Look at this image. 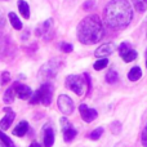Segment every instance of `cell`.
<instances>
[{"label":"cell","mask_w":147,"mask_h":147,"mask_svg":"<svg viewBox=\"0 0 147 147\" xmlns=\"http://www.w3.org/2000/svg\"><path fill=\"white\" fill-rule=\"evenodd\" d=\"M105 22L111 28H124L130 23L133 12L127 0H111L105 8Z\"/></svg>","instance_id":"obj_1"},{"label":"cell","mask_w":147,"mask_h":147,"mask_svg":"<svg viewBox=\"0 0 147 147\" xmlns=\"http://www.w3.org/2000/svg\"><path fill=\"white\" fill-rule=\"evenodd\" d=\"M105 35L102 22L97 16H88L78 26V39L85 45L98 43Z\"/></svg>","instance_id":"obj_2"},{"label":"cell","mask_w":147,"mask_h":147,"mask_svg":"<svg viewBox=\"0 0 147 147\" xmlns=\"http://www.w3.org/2000/svg\"><path fill=\"white\" fill-rule=\"evenodd\" d=\"M86 84L89 85V75L84 74V75H69L66 78V86L71 89L75 94L78 96H83L85 92Z\"/></svg>","instance_id":"obj_3"},{"label":"cell","mask_w":147,"mask_h":147,"mask_svg":"<svg viewBox=\"0 0 147 147\" xmlns=\"http://www.w3.org/2000/svg\"><path fill=\"white\" fill-rule=\"evenodd\" d=\"M52 97H53V86L51 84L45 83L31 96L30 103L36 105L39 102H41L44 106H49L52 102Z\"/></svg>","instance_id":"obj_4"},{"label":"cell","mask_w":147,"mask_h":147,"mask_svg":"<svg viewBox=\"0 0 147 147\" xmlns=\"http://www.w3.org/2000/svg\"><path fill=\"white\" fill-rule=\"evenodd\" d=\"M61 69V62L59 59H52V61L47 62L39 71V78L43 81H48L53 79L54 76L58 74V70Z\"/></svg>","instance_id":"obj_5"},{"label":"cell","mask_w":147,"mask_h":147,"mask_svg":"<svg viewBox=\"0 0 147 147\" xmlns=\"http://www.w3.org/2000/svg\"><path fill=\"white\" fill-rule=\"evenodd\" d=\"M57 103H58V109L63 115H71L74 112V102L66 94H61L57 99Z\"/></svg>","instance_id":"obj_6"},{"label":"cell","mask_w":147,"mask_h":147,"mask_svg":"<svg viewBox=\"0 0 147 147\" xmlns=\"http://www.w3.org/2000/svg\"><path fill=\"white\" fill-rule=\"evenodd\" d=\"M116 51V45L114 43H107V44H103L101 45L96 52H94V56L97 58H107L109 56H111L114 52Z\"/></svg>","instance_id":"obj_7"},{"label":"cell","mask_w":147,"mask_h":147,"mask_svg":"<svg viewBox=\"0 0 147 147\" xmlns=\"http://www.w3.org/2000/svg\"><path fill=\"white\" fill-rule=\"evenodd\" d=\"M79 111H80L81 119H83L85 123L93 121V120L97 117V115H98L96 110H94V109H89L86 105H80V107H79Z\"/></svg>","instance_id":"obj_8"},{"label":"cell","mask_w":147,"mask_h":147,"mask_svg":"<svg viewBox=\"0 0 147 147\" xmlns=\"http://www.w3.org/2000/svg\"><path fill=\"white\" fill-rule=\"evenodd\" d=\"M4 112H5V116L0 120V129L1 130H7L9 129V127L12 125L13 120H14L16 115L13 112V110L10 109H4Z\"/></svg>","instance_id":"obj_9"},{"label":"cell","mask_w":147,"mask_h":147,"mask_svg":"<svg viewBox=\"0 0 147 147\" xmlns=\"http://www.w3.org/2000/svg\"><path fill=\"white\" fill-rule=\"evenodd\" d=\"M14 86V92L21 99H28L32 96V90L30 89V86L25 85V84H16Z\"/></svg>","instance_id":"obj_10"},{"label":"cell","mask_w":147,"mask_h":147,"mask_svg":"<svg viewBox=\"0 0 147 147\" xmlns=\"http://www.w3.org/2000/svg\"><path fill=\"white\" fill-rule=\"evenodd\" d=\"M43 142L45 147H52L54 143V130L51 125H45L43 129Z\"/></svg>","instance_id":"obj_11"},{"label":"cell","mask_w":147,"mask_h":147,"mask_svg":"<svg viewBox=\"0 0 147 147\" xmlns=\"http://www.w3.org/2000/svg\"><path fill=\"white\" fill-rule=\"evenodd\" d=\"M27 130H28L27 121H21L20 124H18L17 127L14 128V130H13V134H14L16 137H23V136L27 133Z\"/></svg>","instance_id":"obj_12"},{"label":"cell","mask_w":147,"mask_h":147,"mask_svg":"<svg viewBox=\"0 0 147 147\" xmlns=\"http://www.w3.org/2000/svg\"><path fill=\"white\" fill-rule=\"evenodd\" d=\"M141 78H142V70L138 66L132 67L129 74H128V79H129L130 81H137L138 79H141Z\"/></svg>","instance_id":"obj_13"},{"label":"cell","mask_w":147,"mask_h":147,"mask_svg":"<svg viewBox=\"0 0 147 147\" xmlns=\"http://www.w3.org/2000/svg\"><path fill=\"white\" fill-rule=\"evenodd\" d=\"M119 54L125 62H132V61H134V59L137 58V52H136L133 48L129 49V51L123 52V53H119Z\"/></svg>","instance_id":"obj_14"},{"label":"cell","mask_w":147,"mask_h":147,"mask_svg":"<svg viewBox=\"0 0 147 147\" xmlns=\"http://www.w3.org/2000/svg\"><path fill=\"white\" fill-rule=\"evenodd\" d=\"M18 9H20V13L25 18H30V7H28V4L26 1L20 0L18 1Z\"/></svg>","instance_id":"obj_15"},{"label":"cell","mask_w":147,"mask_h":147,"mask_svg":"<svg viewBox=\"0 0 147 147\" xmlns=\"http://www.w3.org/2000/svg\"><path fill=\"white\" fill-rule=\"evenodd\" d=\"M76 134H78V133H76V130L74 129L72 127L63 129V140L66 141V142H71L74 138L76 137Z\"/></svg>","instance_id":"obj_16"},{"label":"cell","mask_w":147,"mask_h":147,"mask_svg":"<svg viewBox=\"0 0 147 147\" xmlns=\"http://www.w3.org/2000/svg\"><path fill=\"white\" fill-rule=\"evenodd\" d=\"M14 86H12V88L7 89L4 93V97H3V99H4V102L7 105H10L13 101H14Z\"/></svg>","instance_id":"obj_17"},{"label":"cell","mask_w":147,"mask_h":147,"mask_svg":"<svg viewBox=\"0 0 147 147\" xmlns=\"http://www.w3.org/2000/svg\"><path fill=\"white\" fill-rule=\"evenodd\" d=\"M9 21H10L12 26L16 28V30H21V28H22V22L20 21V18L17 17L16 13H13V12L9 13Z\"/></svg>","instance_id":"obj_18"},{"label":"cell","mask_w":147,"mask_h":147,"mask_svg":"<svg viewBox=\"0 0 147 147\" xmlns=\"http://www.w3.org/2000/svg\"><path fill=\"white\" fill-rule=\"evenodd\" d=\"M117 80H119V75H117V72L115 71V70H110L106 75V81L109 84H115Z\"/></svg>","instance_id":"obj_19"},{"label":"cell","mask_w":147,"mask_h":147,"mask_svg":"<svg viewBox=\"0 0 147 147\" xmlns=\"http://www.w3.org/2000/svg\"><path fill=\"white\" fill-rule=\"evenodd\" d=\"M133 4H134L136 9L141 13H143L147 9V0H133Z\"/></svg>","instance_id":"obj_20"},{"label":"cell","mask_w":147,"mask_h":147,"mask_svg":"<svg viewBox=\"0 0 147 147\" xmlns=\"http://www.w3.org/2000/svg\"><path fill=\"white\" fill-rule=\"evenodd\" d=\"M0 141H1V143L5 147H14V143L12 142V140H10L7 134H4L1 129H0Z\"/></svg>","instance_id":"obj_21"},{"label":"cell","mask_w":147,"mask_h":147,"mask_svg":"<svg viewBox=\"0 0 147 147\" xmlns=\"http://www.w3.org/2000/svg\"><path fill=\"white\" fill-rule=\"evenodd\" d=\"M109 65V61H107V58H102V59H98V61L96 62V63L93 65L94 70H97V71H99V70H103L105 67Z\"/></svg>","instance_id":"obj_22"},{"label":"cell","mask_w":147,"mask_h":147,"mask_svg":"<svg viewBox=\"0 0 147 147\" xmlns=\"http://www.w3.org/2000/svg\"><path fill=\"white\" fill-rule=\"evenodd\" d=\"M102 133H103V128H97V129H94L93 132L88 136V137L90 138V140H93V141H97V140H99V138H101Z\"/></svg>","instance_id":"obj_23"},{"label":"cell","mask_w":147,"mask_h":147,"mask_svg":"<svg viewBox=\"0 0 147 147\" xmlns=\"http://www.w3.org/2000/svg\"><path fill=\"white\" fill-rule=\"evenodd\" d=\"M72 45L71 44H67V43H62L61 44V51L65 52V53H70V52H72Z\"/></svg>","instance_id":"obj_24"},{"label":"cell","mask_w":147,"mask_h":147,"mask_svg":"<svg viewBox=\"0 0 147 147\" xmlns=\"http://www.w3.org/2000/svg\"><path fill=\"white\" fill-rule=\"evenodd\" d=\"M129 49H132V45H130L129 43H123V44H120V47H119V53H123V52L129 51Z\"/></svg>","instance_id":"obj_25"},{"label":"cell","mask_w":147,"mask_h":147,"mask_svg":"<svg viewBox=\"0 0 147 147\" xmlns=\"http://www.w3.org/2000/svg\"><path fill=\"white\" fill-rule=\"evenodd\" d=\"M94 4H96V1H94V0H88V1H85L83 4V8L85 10H89V9H92V8L94 7Z\"/></svg>","instance_id":"obj_26"},{"label":"cell","mask_w":147,"mask_h":147,"mask_svg":"<svg viewBox=\"0 0 147 147\" xmlns=\"http://www.w3.org/2000/svg\"><path fill=\"white\" fill-rule=\"evenodd\" d=\"M9 79H10L9 72L4 71V72H3V75H1V84H7L8 81H9Z\"/></svg>","instance_id":"obj_27"},{"label":"cell","mask_w":147,"mask_h":147,"mask_svg":"<svg viewBox=\"0 0 147 147\" xmlns=\"http://www.w3.org/2000/svg\"><path fill=\"white\" fill-rule=\"evenodd\" d=\"M142 145L147 147V125L145 127V129H143L142 132Z\"/></svg>","instance_id":"obj_28"},{"label":"cell","mask_w":147,"mask_h":147,"mask_svg":"<svg viewBox=\"0 0 147 147\" xmlns=\"http://www.w3.org/2000/svg\"><path fill=\"white\" fill-rule=\"evenodd\" d=\"M4 25H5V20H4V17H3L1 12H0V27H3Z\"/></svg>","instance_id":"obj_29"},{"label":"cell","mask_w":147,"mask_h":147,"mask_svg":"<svg viewBox=\"0 0 147 147\" xmlns=\"http://www.w3.org/2000/svg\"><path fill=\"white\" fill-rule=\"evenodd\" d=\"M30 147H41V146L39 145L38 142H32V143H31V145H30Z\"/></svg>","instance_id":"obj_30"},{"label":"cell","mask_w":147,"mask_h":147,"mask_svg":"<svg viewBox=\"0 0 147 147\" xmlns=\"http://www.w3.org/2000/svg\"><path fill=\"white\" fill-rule=\"evenodd\" d=\"M0 147H5V146H4V145H3V143H1V142H0Z\"/></svg>","instance_id":"obj_31"},{"label":"cell","mask_w":147,"mask_h":147,"mask_svg":"<svg viewBox=\"0 0 147 147\" xmlns=\"http://www.w3.org/2000/svg\"><path fill=\"white\" fill-rule=\"evenodd\" d=\"M146 67H147V61H146Z\"/></svg>","instance_id":"obj_32"},{"label":"cell","mask_w":147,"mask_h":147,"mask_svg":"<svg viewBox=\"0 0 147 147\" xmlns=\"http://www.w3.org/2000/svg\"><path fill=\"white\" fill-rule=\"evenodd\" d=\"M146 56H147V52H146Z\"/></svg>","instance_id":"obj_33"}]
</instances>
